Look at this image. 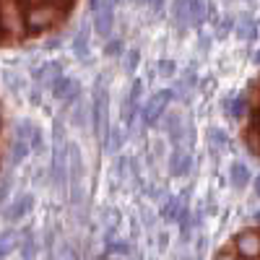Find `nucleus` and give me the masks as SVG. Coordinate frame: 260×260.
Here are the masks:
<instances>
[{
    "label": "nucleus",
    "instance_id": "nucleus-1",
    "mask_svg": "<svg viewBox=\"0 0 260 260\" xmlns=\"http://www.w3.org/2000/svg\"><path fill=\"white\" fill-rule=\"evenodd\" d=\"M89 104H91V110H89L91 133L104 146L107 136H110V130H112V122H110V83H107V76H99L96 78Z\"/></svg>",
    "mask_w": 260,
    "mask_h": 260
},
{
    "label": "nucleus",
    "instance_id": "nucleus-2",
    "mask_svg": "<svg viewBox=\"0 0 260 260\" xmlns=\"http://www.w3.org/2000/svg\"><path fill=\"white\" fill-rule=\"evenodd\" d=\"M21 6H24V21H26V34L29 37H39V34L52 31L65 18V13L57 6L47 3V0H21Z\"/></svg>",
    "mask_w": 260,
    "mask_h": 260
},
{
    "label": "nucleus",
    "instance_id": "nucleus-3",
    "mask_svg": "<svg viewBox=\"0 0 260 260\" xmlns=\"http://www.w3.org/2000/svg\"><path fill=\"white\" fill-rule=\"evenodd\" d=\"M0 34L11 42H24L29 37L21 0H0Z\"/></svg>",
    "mask_w": 260,
    "mask_h": 260
},
{
    "label": "nucleus",
    "instance_id": "nucleus-4",
    "mask_svg": "<svg viewBox=\"0 0 260 260\" xmlns=\"http://www.w3.org/2000/svg\"><path fill=\"white\" fill-rule=\"evenodd\" d=\"M232 250L242 260H260V229L250 226V229L237 232L232 240Z\"/></svg>",
    "mask_w": 260,
    "mask_h": 260
},
{
    "label": "nucleus",
    "instance_id": "nucleus-5",
    "mask_svg": "<svg viewBox=\"0 0 260 260\" xmlns=\"http://www.w3.org/2000/svg\"><path fill=\"white\" fill-rule=\"evenodd\" d=\"M141 110H143V78H136L130 83V91L122 102V110H120V117H122V125L130 127L133 120L141 117Z\"/></svg>",
    "mask_w": 260,
    "mask_h": 260
},
{
    "label": "nucleus",
    "instance_id": "nucleus-6",
    "mask_svg": "<svg viewBox=\"0 0 260 260\" xmlns=\"http://www.w3.org/2000/svg\"><path fill=\"white\" fill-rule=\"evenodd\" d=\"M34 203H37L34 192H18V195H13V201L3 208L6 224H18V221H24L26 216L34 211Z\"/></svg>",
    "mask_w": 260,
    "mask_h": 260
},
{
    "label": "nucleus",
    "instance_id": "nucleus-7",
    "mask_svg": "<svg viewBox=\"0 0 260 260\" xmlns=\"http://www.w3.org/2000/svg\"><path fill=\"white\" fill-rule=\"evenodd\" d=\"M115 3L112 0H104V6L91 16L94 21H91V29H94V34L96 37H102L104 42L107 39H112V34H115Z\"/></svg>",
    "mask_w": 260,
    "mask_h": 260
},
{
    "label": "nucleus",
    "instance_id": "nucleus-8",
    "mask_svg": "<svg viewBox=\"0 0 260 260\" xmlns=\"http://www.w3.org/2000/svg\"><path fill=\"white\" fill-rule=\"evenodd\" d=\"M83 86H81V81L76 78V76H71V73H62L57 81H52L50 86H47V94L52 96V102H68L76 91H81Z\"/></svg>",
    "mask_w": 260,
    "mask_h": 260
},
{
    "label": "nucleus",
    "instance_id": "nucleus-9",
    "mask_svg": "<svg viewBox=\"0 0 260 260\" xmlns=\"http://www.w3.org/2000/svg\"><path fill=\"white\" fill-rule=\"evenodd\" d=\"M192 172V151L190 148H172L169 151V177H187Z\"/></svg>",
    "mask_w": 260,
    "mask_h": 260
},
{
    "label": "nucleus",
    "instance_id": "nucleus-10",
    "mask_svg": "<svg viewBox=\"0 0 260 260\" xmlns=\"http://www.w3.org/2000/svg\"><path fill=\"white\" fill-rule=\"evenodd\" d=\"M71 52L78 62H89L91 57V26H81L71 39Z\"/></svg>",
    "mask_w": 260,
    "mask_h": 260
},
{
    "label": "nucleus",
    "instance_id": "nucleus-11",
    "mask_svg": "<svg viewBox=\"0 0 260 260\" xmlns=\"http://www.w3.org/2000/svg\"><path fill=\"white\" fill-rule=\"evenodd\" d=\"M226 177H229V182H232V187L234 190H245V187H250L252 185V172H250V167H247V161H232L229 164V169H226Z\"/></svg>",
    "mask_w": 260,
    "mask_h": 260
},
{
    "label": "nucleus",
    "instance_id": "nucleus-12",
    "mask_svg": "<svg viewBox=\"0 0 260 260\" xmlns=\"http://www.w3.org/2000/svg\"><path fill=\"white\" fill-rule=\"evenodd\" d=\"M224 110L232 120H245L252 115V102L250 96L242 91V94H234L232 99H224Z\"/></svg>",
    "mask_w": 260,
    "mask_h": 260
},
{
    "label": "nucleus",
    "instance_id": "nucleus-13",
    "mask_svg": "<svg viewBox=\"0 0 260 260\" xmlns=\"http://www.w3.org/2000/svg\"><path fill=\"white\" fill-rule=\"evenodd\" d=\"M29 156H31V146H29V141H26V138H21V136H13L11 148H8V169L21 167Z\"/></svg>",
    "mask_w": 260,
    "mask_h": 260
},
{
    "label": "nucleus",
    "instance_id": "nucleus-14",
    "mask_svg": "<svg viewBox=\"0 0 260 260\" xmlns=\"http://www.w3.org/2000/svg\"><path fill=\"white\" fill-rule=\"evenodd\" d=\"M234 34L240 37V39H245V42H255V39L260 37V24H257V21H255L250 13H242L240 18H237Z\"/></svg>",
    "mask_w": 260,
    "mask_h": 260
},
{
    "label": "nucleus",
    "instance_id": "nucleus-15",
    "mask_svg": "<svg viewBox=\"0 0 260 260\" xmlns=\"http://www.w3.org/2000/svg\"><path fill=\"white\" fill-rule=\"evenodd\" d=\"M190 26L192 29H201L206 21L211 18V6L208 0H190Z\"/></svg>",
    "mask_w": 260,
    "mask_h": 260
},
{
    "label": "nucleus",
    "instance_id": "nucleus-16",
    "mask_svg": "<svg viewBox=\"0 0 260 260\" xmlns=\"http://www.w3.org/2000/svg\"><path fill=\"white\" fill-rule=\"evenodd\" d=\"M206 138H208V146H211V154L213 156H221L224 154V148L229 146V136H226V130L224 127H208V133H206Z\"/></svg>",
    "mask_w": 260,
    "mask_h": 260
},
{
    "label": "nucleus",
    "instance_id": "nucleus-17",
    "mask_svg": "<svg viewBox=\"0 0 260 260\" xmlns=\"http://www.w3.org/2000/svg\"><path fill=\"white\" fill-rule=\"evenodd\" d=\"M21 247V232L16 229H6V232H0V260L8 257L13 250Z\"/></svg>",
    "mask_w": 260,
    "mask_h": 260
},
{
    "label": "nucleus",
    "instance_id": "nucleus-18",
    "mask_svg": "<svg viewBox=\"0 0 260 260\" xmlns=\"http://www.w3.org/2000/svg\"><path fill=\"white\" fill-rule=\"evenodd\" d=\"M190 0H172V16H175V24L180 29L190 26Z\"/></svg>",
    "mask_w": 260,
    "mask_h": 260
},
{
    "label": "nucleus",
    "instance_id": "nucleus-19",
    "mask_svg": "<svg viewBox=\"0 0 260 260\" xmlns=\"http://www.w3.org/2000/svg\"><path fill=\"white\" fill-rule=\"evenodd\" d=\"M89 110H91V104H86V99H81V102L73 107V110H71V122H73V127H86Z\"/></svg>",
    "mask_w": 260,
    "mask_h": 260
},
{
    "label": "nucleus",
    "instance_id": "nucleus-20",
    "mask_svg": "<svg viewBox=\"0 0 260 260\" xmlns=\"http://www.w3.org/2000/svg\"><path fill=\"white\" fill-rule=\"evenodd\" d=\"M125 42H122V37H112V39H107L104 42V57H115V60H120V57H125Z\"/></svg>",
    "mask_w": 260,
    "mask_h": 260
},
{
    "label": "nucleus",
    "instance_id": "nucleus-21",
    "mask_svg": "<svg viewBox=\"0 0 260 260\" xmlns=\"http://www.w3.org/2000/svg\"><path fill=\"white\" fill-rule=\"evenodd\" d=\"M156 73H159V78H167V81L177 78V60H172V57L156 60Z\"/></svg>",
    "mask_w": 260,
    "mask_h": 260
},
{
    "label": "nucleus",
    "instance_id": "nucleus-22",
    "mask_svg": "<svg viewBox=\"0 0 260 260\" xmlns=\"http://www.w3.org/2000/svg\"><path fill=\"white\" fill-rule=\"evenodd\" d=\"M3 83H6V89H8L11 94H21V89L26 86V81L21 78L16 71H3Z\"/></svg>",
    "mask_w": 260,
    "mask_h": 260
},
{
    "label": "nucleus",
    "instance_id": "nucleus-23",
    "mask_svg": "<svg viewBox=\"0 0 260 260\" xmlns=\"http://www.w3.org/2000/svg\"><path fill=\"white\" fill-rule=\"evenodd\" d=\"M13 175H11V172H8V175L3 177V180H0V208H6L11 201H13Z\"/></svg>",
    "mask_w": 260,
    "mask_h": 260
},
{
    "label": "nucleus",
    "instance_id": "nucleus-24",
    "mask_svg": "<svg viewBox=\"0 0 260 260\" xmlns=\"http://www.w3.org/2000/svg\"><path fill=\"white\" fill-rule=\"evenodd\" d=\"M234 29H237V18L234 16H224L221 21H216V39H226Z\"/></svg>",
    "mask_w": 260,
    "mask_h": 260
},
{
    "label": "nucleus",
    "instance_id": "nucleus-25",
    "mask_svg": "<svg viewBox=\"0 0 260 260\" xmlns=\"http://www.w3.org/2000/svg\"><path fill=\"white\" fill-rule=\"evenodd\" d=\"M138 65H141V50H138V47H130V50L125 52V71H127V73H136Z\"/></svg>",
    "mask_w": 260,
    "mask_h": 260
},
{
    "label": "nucleus",
    "instance_id": "nucleus-26",
    "mask_svg": "<svg viewBox=\"0 0 260 260\" xmlns=\"http://www.w3.org/2000/svg\"><path fill=\"white\" fill-rule=\"evenodd\" d=\"M29 146H31V154H42V151H45V133H42L39 125H34V133L29 138Z\"/></svg>",
    "mask_w": 260,
    "mask_h": 260
},
{
    "label": "nucleus",
    "instance_id": "nucleus-27",
    "mask_svg": "<svg viewBox=\"0 0 260 260\" xmlns=\"http://www.w3.org/2000/svg\"><path fill=\"white\" fill-rule=\"evenodd\" d=\"M42 94H45V89H42V86H37V83H31L29 91H26V102H29L31 107H42Z\"/></svg>",
    "mask_w": 260,
    "mask_h": 260
},
{
    "label": "nucleus",
    "instance_id": "nucleus-28",
    "mask_svg": "<svg viewBox=\"0 0 260 260\" xmlns=\"http://www.w3.org/2000/svg\"><path fill=\"white\" fill-rule=\"evenodd\" d=\"M62 45H65V39H62L60 34H55V37H47V39H45V50H47V52H52V50H60Z\"/></svg>",
    "mask_w": 260,
    "mask_h": 260
},
{
    "label": "nucleus",
    "instance_id": "nucleus-29",
    "mask_svg": "<svg viewBox=\"0 0 260 260\" xmlns=\"http://www.w3.org/2000/svg\"><path fill=\"white\" fill-rule=\"evenodd\" d=\"M213 260H242V257H240V255H237V252H234L232 247H226V250H221L219 255H216Z\"/></svg>",
    "mask_w": 260,
    "mask_h": 260
},
{
    "label": "nucleus",
    "instance_id": "nucleus-30",
    "mask_svg": "<svg viewBox=\"0 0 260 260\" xmlns=\"http://www.w3.org/2000/svg\"><path fill=\"white\" fill-rule=\"evenodd\" d=\"M250 127L260 136V107H257V110H252V115H250Z\"/></svg>",
    "mask_w": 260,
    "mask_h": 260
},
{
    "label": "nucleus",
    "instance_id": "nucleus-31",
    "mask_svg": "<svg viewBox=\"0 0 260 260\" xmlns=\"http://www.w3.org/2000/svg\"><path fill=\"white\" fill-rule=\"evenodd\" d=\"M143 3H148L156 13H161V11H164V0H143Z\"/></svg>",
    "mask_w": 260,
    "mask_h": 260
},
{
    "label": "nucleus",
    "instance_id": "nucleus-32",
    "mask_svg": "<svg viewBox=\"0 0 260 260\" xmlns=\"http://www.w3.org/2000/svg\"><path fill=\"white\" fill-rule=\"evenodd\" d=\"M102 6H104V0H89V11H91V16H94Z\"/></svg>",
    "mask_w": 260,
    "mask_h": 260
},
{
    "label": "nucleus",
    "instance_id": "nucleus-33",
    "mask_svg": "<svg viewBox=\"0 0 260 260\" xmlns=\"http://www.w3.org/2000/svg\"><path fill=\"white\" fill-rule=\"evenodd\" d=\"M208 45H211V39H208L206 34H201V45H198V47H201V52H206V50H208Z\"/></svg>",
    "mask_w": 260,
    "mask_h": 260
},
{
    "label": "nucleus",
    "instance_id": "nucleus-34",
    "mask_svg": "<svg viewBox=\"0 0 260 260\" xmlns=\"http://www.w3.org/2000/svg\"><path fill=\"white\" fill-rule=\"evenodd\" d=\"M252 190H255L257 201H260V175H255V180H252Z\"/></svg>",
    "mask_w": 260,
    "mask_h": 260
},
{
    "label": "nucleus",
    "instance_id": "nucleus-35",
    "mask_svg": "<svg viewBox=\"0 0 260 260\" xmlns=\"http://www.w3.org/2000/svg\"><path fill=\"white\" fill-rule=\"evenodd\" d=\"M6 130V112H3V104H0V133Z\"/></svg>",
    "mask_w": 260,
    "mask_h": 260
},
{
    "label": "nucleus",
    "instance_id": "nucleus-36",
    "mask_svg": "<svg viewBox=\"0 0 260 260\" xmlns=\"http://www.w3.org/2000/svg\"><path fill=\"white\" fill-rule=\"evenodd\" d=\"M167 242H169V237H167V234L161 232V234H159V247L164 250V247H167Z\"/></svg>",
    "mask_w": 260,
    "mask_h": 260
},
{
    "label": "nucleus",
    "instance_id": "nucleus-37",
    "mask_svg": "<svg viewBox=\"0 0 260 260\" xmlns=\"http://www.w3.org/2000/svg\"><path fill=\"white\" fill-rule=\"evenodd\" d=\"M252 221H255V224L260 226V211H255V213H252Z\"/></svg>",
    "mask_w": 260,
    "mask_h": 260
},
{
    "label": "nucleus",
    "instance_id": "nucleus-38",
    "mask_svg": "<svg viewBox=\"0 0 260 260\" xmlns=\"http://www.w3.org/2000/svg\"><path fill=\"white\" fill-rule=\"evenodd\" d=\"M255 62H257V65H260V50H257V52H255Z\"/></svg>",
    "mask_w": 260,
    "mask_h": 260
},
{
    "label": "nucleus",
    "instance_id": "nucleus-39",
    "mask_svg": "<svg viewBox=\"0 0 260 260\" xmlns=\"http://www.w3.org/2000/svg\"><path fill=\"white\" fill-rule=\"evenodd\" d=\"M0 39H3V34H0Z\"/></svg>",
    "mask_w": 260,
    "mask_h": 260
}]
</instances>
